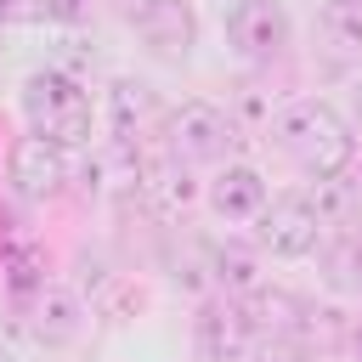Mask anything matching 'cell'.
Instances as JSON below:
<instances>
[{"instance_id":"20","label":"cell","mask_w":362,"mask_h":362,"mask_svg":"<svg viewBox=\"0 0 362 362\" xmlns=\"http://www.w3.org/2000/svg\"><path fill=\"white\" fill-rule=\"evenodd\" d=\"M85 6H90V0H45V11H51V17H62V23H74Z\"/></svg>"},{"instance_id":"6","label":"cell","mask_w":362,"mask_h":362,"mask_svg":"<svg viewBox=\"0 0 362 362\" xmlns=\"http://www.w3.org/2000/svg\"><path fill=\"white\" fill-rule=\"evenodd\" d=\"M226 40L243 62H277L294 45V17L283 0H232L226 6Z\"/></svg>"},{"instance_id":"2","label":"cell","mask_w":362,"mask_h":362,"mask_svg":"<svg viewBox=\"0 0 362 362\" xmlns=\"http://www.w3.org/2000/svg\"><path fill=\"white\" fill-rule=\"evenodd\" d=\"M23 119H28L34 136H45V141H57L68 153L90 147V130H96L85 85L74 74H62V68H34L23 79Z\"/></svg>"},{"instance_id":"21","label":"cell","mask_w":362,"mask_h":362,"mask_svg":"<svg viewBox=\"0 0 362 362\" xmlns=\"http://www.w3.org/2000/svg\"><path fill=\"white\" fill-rule=\"evenodd\" d=\"M0 17H11V0H0Z\"/></svg>"},{"instance_id":"7","label":"cell","mask_w":362,"mask_h":362,"mask_svg":"<svg viewBox=\"0 0 362 362\" xmlns=\"http://www.w3.org/2000/svg\"><path fill=\"white\" fill-rule=\"evenodd\" d=\"M68 175H74V153L57 147V141H45V136H34V130H28L23 141H11V153H6V181H11V192L28 198V204L57 198V192L68 187Z\"/></svg>"},{"instance_id":"16","label":"cell","mask_w":362,"mask_h":362,"mask_svg":"<svg viewBox=\"0 0 362 362\" xmlns=\"http://www.w3.org/2000/svg\"><path fill=\"white\" fill-rule=\"evenodd\" d=\"M243 362H311V356H305V345L294 334H255Z\"/></svg>"},{"instance_id":"18","label":"cell","mask_w":362,"mask_h":362,"mask_svg":"<svg viewBox=\"0 0 362 362\" xmlns=\"http://www.w3.org/2000/svg\"><path fill=\"white\" fill-rule=\"evenodd\" d=\"M23 339H28V322L0 317V362H23Z\"/></svg>"},{"instance_id":"4","label":"cell","mask_w":362,"mask_h":362,"mask_svg":"<svg viewBox=\"0 0 362 362\" xmlns=\"http://www.w3.org/2000/svg\"><path fill=\"white\" fill-rule=\"evenodd\" d=\"M322 238H328V215H322L317 198H305V192L272 198V204L260 209V221H255V243H260V255H272V260H305V255L322 249Z\"/></svg>"},{"instance_id":"11","label":"cell","mask_w":362,"mask_h":362,"mask_svg":"<svg viewBox=\"0 0 362 362\" xmlns=\"http://www.w3.org/2000/svg\"><path fill=\"white\" fill-rule=\"evenodd\" d=\"M153 90L141 85V79H113L107 85V136H113V147H124V153H136L147 136H153Z\"/></svg>"},{"instance_id":"19","label":"cell","mask_w":362,"mask_h":362,"mask_svg":"<svg viewBox=\"0 0 362 362\" xmlns=\"http://www.w3.org/2000/svg\"><path fill=\"white\" fill-rule=\"evenodd\" d=\"M153 6H158V0H113V11H119V17H130V23H141Z\"/></svg>"},{"instance_id":"14","label":"cell","mask_w":362,"mask_h":362,"mask_svg":"<svg viewBox=\"0 0 362 362\" xmlns=\"http://www.w3.org/2000/svg\"><path fill=\"white\" fill-rule=\"evenodd\" d=\"M322 40L334 57L362 62V0H328L322 6Z\"/></svg>"},{"instance_id":"12","label":"cell","mask_w":362,"mask_h":362,"mask_svg":"<svg viewBox=\"0 0 362 362\" xmlns=\"http://www.w3.org/2000/svg\"><path fill=\"white\" fill-rule=\"evenodd\" d=\"M136 28H141L147 51H158V57H170V62H181V57L192 51V40H198V17H192L187 0H158Z\"/></svg>"},{"instance_id":"13","label":"cell","mask_w":362,"mask_h":362,"mask_svg":"<svg viewBox=\"0 0 362 362\" xmlns=\"http://www.w3.org/2000/svg\"><path fill=\"white\" fill-rule=\"evenodd\" d=\"M322 283L339 294H362V226L322 243Z\"/></svg>"},{"instance_id":"8","label":"cell","mask_w":362,"mask_h":362,"mask_svg":"<svg viewBox=\"0 0 362 362\" xmlns=\"http://www.w3.org/2000/svg\"><path fill=\"white\" fill-rule=\"evenodd\" d=\"M204 204H209L221 221H232V226H255L260 209L272 204V181H266L255 164L226 158V164H215V175L204 181Z\"/></svg>"},{"instance_id":"17","label":"cell","mask_w":362,"mask_h":362,"mask_svg":"<svg viewBox=\"0 0 362 362\" xmlns=\"http://www.w3.org/2000/svg\"><path fill=\"white\" fill-rule=\"evenodd\" d=\"M96 311H102V317H113V322H124L130 311H141V288H136V283H124V277H107V283L96 288Z\"/></svg>"},{"instance_id":"3","label":"cell","mask_w":362,"mask_h":362,"mask_svg":"<svg viewBox=\"0 0 362 362\" xmlns=\"http://www.w3.org/2000/svg\"><path fill=\"white\" fill-rule=\"evenodd\" d=\"M164 147L181 153L192 170H204V164L215 170V164L232 158V147H238V124H232V113L215 107V102H181V107L164 113Z\"/></svg>"},{"instance_id":"9","label":"cell","mask_w":362,"mask_h":362,"mask_svg":"<svg viewBox=\"0 0 362 362\" xmlns=\"http://www.w3.org/2000/svg\"><path fill=\"white\" fill-rule=\"evenodd\" d=\"M249 339H255V328H249V317H243V305L232 294L198 305V317H192V362H243Z\"/></svg>"},{"instance_id":"15","label":"cell","mask_w":362,"mask_h":362,"mask_svg":"<svg viewBox=\"0 0 362 362\" xmlns=\"http://www.w3.org/2000/svg\"><path fill=\"white\" fill-rule=\"evenodd\" d=\"M209 272H215V288H221V294H249V288H260V255H255V249L221 243V249H209Z\"/></svg>"},{"instance_id":"5","label":"cell","mask_w":362,"mask_h":362,"mask_svg":"<svg viewBox=\"0 0 362 362\" xmlns=\"http://www.w3.org/2000/svg\"><path fill=\"white\" fill-rule=\"evenodd\" d=\"M136 192H141V204H147L158 221H181V215L204 198L192 164H187L181 153H170V147H141V153H136Z\"/></svg>"},{"instance_id":"1","label":"cell","mask_w":362,"mask_h":362,"mask_svg":"<svg viewBox=\"0 0 362 362\" xmlns=\"http://www.w3.org/2000/svg\"><path fill=\"white\" fill-rule=\"evenodd\" d=\"M272 141L311 175V181H328V175H345L351 158H356V136L345 124V113L322 96H294L272 113Z\"/></svg>"},{"instance_id":"10","label":"cell","mask_w":362,"mask_h":362,"mask_svg":"<svg viewBox=\"0 0 362 362\" xmlns=\"http://www.w3.org/2000/svg\"><path fill=\"white\" fill-rule=\"evenodd\" d=\"M85 317H90V305H85L79 288H68V283H40L34 300H28V339L45 345V351H62V345H74V339L85 334Z\"/></svg>"},{"instance_id":"22","label":"cell","mask_w":362,"mask_h":362,"mask_svg":"<svg viewBox=\"0 0 362 362\" xmlns=\"http://www.w3.org/2000/svg\"><path fill=\"white\" fill-rule=\"evenodd\" d=\"M356 351H362V334H356Z\"/></svg>"}]
</instances>
